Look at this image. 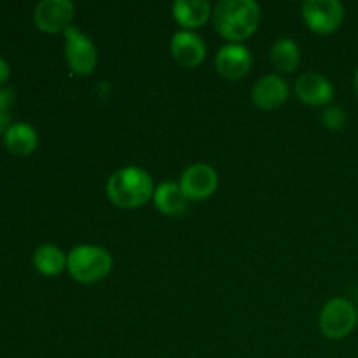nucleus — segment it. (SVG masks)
<instances>
[{
  "instance_id": "nucleus-8",
  "label": "nucleus",
  "mask_w": 358,
  "mask_h": 358,
  "mask_svg": "<svg viewBox=\"0 0 358 358\" xmlns=\"http://www.w3.org/2000/svg\"><path fill=\"white\" fill-rule=\"evenodd\" d=\"M217 185H219V175L206 163H196L185 168L180 177V187L184 189L189 201L191 199L201 201L210 198L217 191Z\"/></svg>"
},
{
  "instance_id": "nucleus-15",
  "label": "nucleus",
  "mask_w": 358,
  "mask_h": 358,
  "mask_svg": "<svg viewBox=\"0 0 358 358\" xmlns=\"http://www.w3.org/2000/svg\"><path fill=\"white\" fill-rule=\"evenodd\" d=\"M173 16L184 28H198L212 16L208 0H177L173 2Z\"/></svg>"
},
{
  "instance_id": "nucleus-19",
  "label": "nucleus",
  "mask_w": 358,
  "mask_h": 358,
  "mask_svg": "<svg viewBox=\"0 0 358 358\" xmlns=\"http://www.w3.org/2000/svg\"><path fill=\"white\" fill-rule=\"evenodd\" d=\"M14 101V93L13 90H0V112H6L10 108V105H13Z\"/></svg>"
},
{
  "instance_id": "nucleus-3",
  "label": "nucleus",
  "mask_w": 358,
  "mask_h": 358,
  "mask_svg": "<svg viewBox=\"0 0 358 358\" xmlns=\"http://www.w3.org/2000/svg\"><path fill=\"white\" fill-rule=\"evenodd\" d=\"M112 255L96 245H79L72 248L66 257V268L79 283H98L107 278L112 271Z\"/></svg>"
},
{
  "instance_id": "nucleus-18",
  "label": "nucleus",
  "mask_w": 358,
  "mask_h": 358,
  "mask_svg": "<svg viewBox=\"0 0 358 358\" xmlns=\"http://www.w3.org/2000/svg\"><path fill=\"white\" fill-rule=\"evenodd\" d=\"M322 122L325 124V128L329 129H341L346 122V114L341 107L338 105H332L327 107L322 114Z\"/></svg>"
},
{
  "instance_id": "nucleus-10",
  "label": "nucleus",
  "mask_w": 358,
  "mask_h": 358,
  "mask_svg": "<svg viewBox=\"0 0 358 358\" xmlns=\"http://www.w3.org/2000/svg\"><path fill=\"white\" fill-rule=\"evenodd\" d=\"M215 66L220 76L226 79H241L248 73L252 66V55L245 45L226 44L219 49L215 58Z\"/></svg>"
},
{
  "instance_id": "nucleus-22",
  "label": "nucleus",
  "mask_w": 358,
  "mask_h": 358,
  "mask_svg": "<svg viewBox=\"0 0 358 358\" xmlns=\"http://www.w3.org/2000/svg\"><path fill=\"white\" fill-rule=\"evenodd\" d=\"M355 91H357V96H358V69L355 72Z\"/></svg>"
},
{
  "instance_id": "nucleus-7",
  "label": "nucleus",
  "mask_w": 358,
  "mask_h": 358,
  "mask_svg": "<svg viewBox=\"0 0 358 358\" xmlns=\"http://www.w3.org/2000/svg\"><path fill=\"white\" fill-rule=\"evenodd\" d=\"M76 7L70 0H42L35 6L34 20L38 30L45 34H58L72 27Z\"/></svg>"
},
{
  "instance_id": "nucleus-6",
  "label": "nucleus",
  "mask_w": 358,
  "mask_h": 358,
  "mask_svg": "<svg viewBox=\"0 0 358 358\" xmlns=\"http://www.w3.org/2000/svg\"><path fill=\"white\" fill-rule=\"evenodd\" d=\"M303 17L315 34L327 35L341 27L345 7L339 0H308L303 3Z\"/></svg>"
},
{
  "instance_id": "nucleus-2",
  "label": "nucleus",
  "mask_w": 358,
  "mask_h": 358,
  "mask_svg": "<svg viewBox=\"0 0 358 358\" xmlns=\"http://www.w3.org/2000/svg\"><path fill=\"white\" fill-rule=\"evenodd\" d=\"M154 180L143 168L126 166L110 175L107 182V196L115 206L136 208L154 196Z\"/></svg>"
},
{
  "instance_id": "nucleus-4",
  "label": "nucleus",
  "mask_w": 358,
  "mask_h": 358,
  "mask_svg": "<svg viewBox=\"0 0 358 358\" xmlns=\"http://www.w3.org/2000/svg\"><path fill=\"white\" fill-rule=\"evenodd\" d=\"M357 324V310L345 297L331 299L322 308L320 331L329 339H343L353 331Z\"/></svg>"
},
{
  "instance_id": "nucleus-12",
  "label": "nucleus",
  "mask_w": 358,
  "mask_h": 358,
  "mask_svg": "<svg viewBox=\"0 0 358 358\" xmlns=\"http://www.w3.org/2000/svg\"><path fill=\"white\" fill-rule=\"evenodd\" d=\"M296 94L303 103L325 105L334 98V86L318 72H306L296 80Z\"/></svg>"
},
{
  "instance_id": "nucleus-20",
  "label": "nucleus",
  "mask_w": 358,
  "mask_h": 358,
  "mask_svg": "<svg viewBox=\"0 0 358 358\" xmlns=\"http://www.w3.org/2000/svg\"><path fill=\"white\" fill-rule=\"evenodd\" d=\"M9 73H10L9 65L6 63V59L0 58V84H3L7 79H9Z\"/></svg>"
},
{
  "instance_id": "nucleus-1",
  "label": "nucleus",
  "mask_w": 358,
  "mask_h": 358,
  "mask_svg": "<svg viewBox=\"0 0 358 358\" xmlns=\"http://www.w3.org/2000/svg\"><path fill=\"white\" fill-rule=\"evenodd\" d=\"M261 9L254 0H220L213 9L217 31L229 41H245L259 27Z\"/></svg>"
},
{
  "instance_id": "nucleus-17",
  "label": "nucleus",
  "mask_w": 358,
  "mask_h": 358,
  "mask_svg": "<svg viewBox=\"0 0 358 358\" xmlns=\"http://www.w3.org/2000/svg\"><path fill=\"white\" fill-rule=\"evenodd\" d=\"M299 45L292 38H278L271 48V62L282 72H294L299 65Z\"/></svg>"
},
{
  "instance_id": "nucleus-16",
  "label": "nucleus",
  "mask_w": 358,
  "mask_h": 358,
  "mask_svg": "<svg viewBox=\"0 0 358 358\" xmlns=\"http://www.w3.org/2000/svg\"><path fill=\"white\" fill-rule=\"evenodd\" d=\"M34 266L45 276L59 275L66 268V255L56 245H42L35 250Z\"/></svg>"
},
{
  "instance_id": "nucleus-5",
  "label": "nucleus",
  "mask_w": 358,
  "mask_h": 358,
  "mask_svg": "<svg viewBox=\"0 0 358 358\" xmlns=\"http://www.w3.org/2000/svg\"><path fill=\"white\" fill-rule=\"evenodd\" d=\"M65 56L66 63L77 76H87L94 70L98 52L93 41L77 27H69L65 31Z\"/></svg>"
},
{
  "instance_id": "nucleus-11",
  "label": "nucleus",
  "mask_w": 358,
  "mask_h": 358,
  "mask_svg": "<svg viewBox=\"0 0 358 358\" xmlns=\"http://www.w3.org/2000/svg\"><path fill=\"white\" fill-rule=\"evenodd\" d=\"M171 55L182 66H198L206 56V45L198 34L191 30L177 31L171 38Z\"/></svg>"
},
{
  "instance_id": "nucleus-13",
  "label": "nucleus",
  "mask_w": 358,
  "mask_h": 358,
  "mask_svg": "<svg viewBox=\"0 0 358 358\" xmlns=\"http://www.w3.org/2000/svg\"><path fill=\"white\" fill-rule=\"evenodd\" d=\"M152 199L157 210L164 215H182L189 206V198L184 189L175 182H163L157 185Z\"/></svg>"
},
{
  "instance_id": "nucleus-21",
  "label": "nucleus",
  "mask_w": 358,
  "mask_h": 358,
  "mask_svg": "<svg viewBox=\"0 0 358 358\" xmlns=\"http://www.w3.org/2000/svg\"><path fill=\"white\" fill-rule=\"evenodd\" d=\"M9 114H6V112H0V133L2 131H7V128H9Z\"/></svg>"
},
{
  "instance_id": "nucleus-14",
  "label": "nucleus",
  "mask_w": 358,
  "mask_h": 358,
  "mask_svg": "<svg viewBox=\"0 0 358 358\" xmlns=\"http://www.w3.org/2000/svg\"><path fill=\"white\" fill-rule=\"evenodd\" d=\"M7 150L14 156H30L35 149H37L38 136L34 126L28 122H16V124L9 126L6 131V138H3Z\"/></svg>"
},
{
  "instance_id": "nucleus-9",
  "label": "nucleus",
  "mask_w": 358,
  "mask_h": 358,
  "mask_svg": "<svg viewBox=\"0 0 358 358\" xmlns=\"http://www.w3.org/2000/svg\"><path fill=\"white\" fill-rule=\"evenodd\" d=\"M289 98V84L276 73L261 77L252 87V100L262 110H273L283 105Z\"/></svg>"
}]
</instances>
